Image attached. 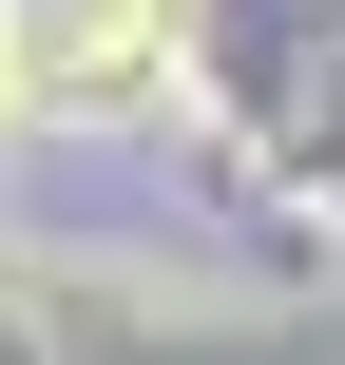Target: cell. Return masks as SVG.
<instances>
[{
	"mask_svg": "<svg viewBox=\"0 0 345 365\" xmlns=\"http://www.w3.org/2000/svg\"><path fill=\"white\" fill-rule=\"evenodd\" d=\"M115 38H134V0H58V19H38V96H115V77H134Z\"/></svg>",
	"mask_w": 345,
	"mask_h": 365,
	"instance_id": "obj_1",
	"label": "cell"
}]
</instances>
